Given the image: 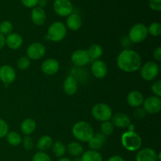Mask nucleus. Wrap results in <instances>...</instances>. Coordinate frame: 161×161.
Wrapping results in <instances>:
<instances>
[{
	"mask_svg": "<svg viewBox=\"0 0 161 161\" xmlns=\"http://www.w3.org/2000/svg\"><path fill=\"white\" fill-rule=\"evenodd\" d=\"M117 65L124 72H135L141 68L142 58L139 53L134 50H124L118 55Z\"/></svg>",
	"mask_w": 161,
	"mask_h": 161,
	"instance_id": "nucleus-1",
	"label": "nucleus"
},
{
	"mask_svg": "<svg viewBox=\"0 0 161 161\" xmlns=\"http://www.w3.org/2000/svg\"><path fill=\"white\" fill-rule=\"evenodd\" d=\"M72 135L80 142H89L94 135V130L90 124L85 121H79L72 127Z\"/></svg>",
	"mask_w": 161,
	"mask_h": 161,
	"instance_id": "nucleus-2",
	"label": "nucleus"
},
{
	"mask_svg": "<svg viewBox=\"0 0 161 161\" xmlns=\"http://www.w3.org/2000/svg\"><path fill=\"white\" fill-rule=\"evenodd\" d=\"M121 142L127 150L135 152L141 148L142 139L138 134L135 131H127L121 136Z\"/></svg>",
	"mask_w": 161,
	"mask_h": 161,
	"instance_id": "nucleus-3",
	"label": "nucleus"
},
{
	"mask_svg": "<svg viewBox=\"0 0 161 161\" xmlns=\"http://www.w3.org/2000/svg\"><path fill=\"white\" fill-rule=\"evenodd\" d=\"M67 34V28L61 21H56L51 24L47 31V38L53 42H60L63 40Z\"/></svg>",
	"mask_w": 161,
	"mask_h": 161,
	"instance_id": "nucleus-4",
	"label": "nucleus"
},
{
	"mask_svg": "<svg viewBox=\"0 0 161 161\" xmlns=\"http://www.w3.org/2000/svg\"><path fill=\"white\" fill-rule=\"evenodd\" d=\"M92 116L95 119L102 122L108 121L113 116L111 107L105 103L96 104L92 108Z\"/></svg>",
	"mask_w": 161,
	"mask_h": 161,
	"instance_id": "nucleus-5",
	"label": "nucleus"
},
{
	"mask_svg": "<svg viewBox=\"0 0 161 161\" xmlns=\"http://www.w3.org/2000/svg\"><path fill=\"white\" fill-rule=\"evenodd\" d=\"M148 28L145 25L138 23L134 25L129 31V39L134 43L142 42L148 36Z\"/></svg>",
	"mask_w": 161,
	"mask_h": 161,
	"instance_id": "nucleus-6",
	"label": "nucleus"
},
{
	"mask_svg": "<svg viewBox=\"0 0 161 161\" xmlns=\"http://www.w3.org/2000/svg\"><path fill=\"white\" fill-rule=\"evenodd\" d=\"M160 72V67L154 61L146 62L141 68V76L146 81L155 80Z\"/></svg>",
	"mask_w": 161,
	"mask_h": 161,
	"instance_id": "nucleus-7",
	"label": "nucleus"
},
{
	"mask_svg": "<svg viewBox=\"0 0 161 161\" xmlns=\"http://www.w3.org/2000/svg\"><path fill=\"white\" fill-rule=\"evenodd\" d=\"M53 9L60 17H67L72 14L73 6L70 0H55Z\"/></svg>",
	"mask_w": 161,
	"mask_h": 161,
	"instance_id": "nucleus-8",
	"label": "nucleus"
},
{
	"mask_svg": "<svg viewBox=\"0 0 161 161\" xmlns=\"http://www.w3.org/2000/svg\"><path fill=\"white\" fill-rule=\"evenodd\" d=\"M27 57L30 60H39L46 53V47L40 42H33L27 48Z\"/></svg>",
	"mask_w": 161,
	"mask_h": 161,
	"instance_id": "nucleus-9",
	"label": "nucleus"
},
{
	"mask_svg": "<svg viewBox=\"0 0 161 161\" xmlns=\"http://www.w3.org/2000/svg\"><path fill=\"white\" fill-rule=\"evenodd\" d=\"M143 108L149 114H156L161 110V100L157 96H150L143 102Z\"/></svg>",
	"mask_w": 161,
	"mask_h": 161,
	"instance_id": "nucleus-10",
	"label": "nucleus"
},
{
	"mask_svg": "<svg viewBox=\"0 0 161 161\" xmlns=\"http://www.w3.org/2000/svg\"><path fill=\"white\" fill-rule=\"evenodd\" d=\"M16 79V72L14 68L8 64L0 67V80L5 85L11 84Z\"/></svg>",
	"mask_w": 161,
	"mask_h": 161,
	"instance_id": "nucleus-11",
	"label": "nucleus"
},
{
	"mask_svg": "<svg viewBox=\"0 0 161 161\" xmlns=\"http://www.w3.org/2000/svg\"><path fill=\"white\" fill-rule=\"evenodd\" d=\"M71 61L77 67H83L91 61L87 51L85 50H76L72 53Z\"/></svg>",
	"mask_w": 161,
	"mask_h": 161,
	"instance_id": "nucleus-12",
	"label": "nucleus"
},
{
	"mask_svg": "<svg viewBox=\"0 0 161 161\" xmlns=\"http://www.w3.org/2000/svg\"><path fill=\"white\" fill-rule=\"evenodd\" d=\"M59 62L53 58H50L44 61L41 66L42 72L47 75H53L56 74L59 70Z\"/></svg>",
	"mask_w": 161,
	"mask_h": 161,
	"instance_id": "nucleus-13",
	"label": "nucleus"
},
{
	"mask_svg": "<svg viewBox=\"0 0 161 161\" xmlns=\"http://www.w3.org/2000/svg\"><path fill=\"white\" fill-rule=\"evenodd\" d=\"M91 72L93 75L97 79H102L106 76L108 72V68L103 61L96 60L93 62L91 66Z\"/></svg>",
	"mask_w": 161,
	"mask_h": 161,
	"instance_id": "nucleus-14",
	"label": "nucleus"
},
{
	"mask_svg": "<svg viewBox=\"0 0 161 161\" xmlns=\"http://www.w3.org/2000/svg\"><path fill=\"white\" fill-rule=\"evenodd\" d=\"M112 124L119 128H127L131 124V120L129 116L125 113H118L112 116Z\"/></svg>",
	"mask_w": 161,
	"mask_h": 161,
	"instance_id": "nucleus-15",
	"label": "nucleus"
},
{
	"mask_svg": "<svg viewBox=\"0 0 161 161\" xmlns=\"http://www.w3.org/2000/svg\"><path fill=\"white\" fill-rule=\"evenodd\" d=\"M31 18L35 25L37 26H41L45 23L46 19H47V14L42 8L36 6L31 10Z\"/></svg>",
	"mask_w": 161,
	"mask_h": 161,
	"instance_id": "nucleus-16",
	"label": "nucleus"
},
{
	"mask_svg": "<svg viewBox=\"0 0 161 161\" xmlns=\"http://www.w3.org/2000/svg\"><path fill=\"white\" fill-rule=\"evenodd\" d=\"M157 154L153 149L144 148L137 153L136 161H157Z\"/></svg>",
	"mask_w": 161,
	"mask_h": 161,
	"instance_id": "nucleus-17",
	"label": "nucleus"
},
{
	"mask_svg": "<svg viewBox=\"0 0 161 161\" xmlns=\"http://www.w3.org/2000/svg\"><path fill=\"white\" fill-rule=\"evenodd\" d=\"M127 102L130 106L133 108L141 106L144 102V97L140 91H130L127 97Z\"/></svg>",
	"mask_w": 161,
	"mask_h": 161,
	"instance_id": "nucleus-18",
	"label": "nucleus"
},
{
	"mask_svg": "<svg viewBox=\"0 0 161 161\" xmlns=\"http://www.w3.org/2000/svg\"><path fill=\"white\" fill-rule=\"evenodd\" d=\"M63 90L67 95H74L78 91V83L76 80L72 75H69L64 80Z\"/></svg>",
	"mask_w": 161,
	"mask_h": 161,
	"instance_id": "nucleus-19",
	"label": "nucleus"
},
{
	"mask_svg": "<svg viewBox=\"0 0 161 161\" xmlns=\"http://www.w3.org/2000/svg\"><path fill=\"white\" fill-rule=\"evenodd\" d=\"M23 43V39L17 33H10L6 38V44L11 50H17Z\"/></svg>",
	"mask_w": 161,
	"mask_h": 161,
	"instance_id": "nucleus-20",
	"label": "nucleus"
},
{
	"mask_svg": "<svg viewBox=\"0 0 161 161\" xmlns=\"http://www.w3.org/2000/svg\"><path fill=\"white\" fill-rule=\"evenodd\" d=\"M105 142V136L102 134H95L92 136V138L89 140L88 142V145L89 147L91 148L92 150L97 151L102 149L104 143Z\"/></svg>",
	"mask_w": 161,
	"mask_h": 161,
	"instance_id": "nucleus-21",
	"label": "nucleus"
},
{
	"mask_svg": "<svg viewBox=\"0 0 161 161\" xmlns=\"http://www.w3.org/2000/svg\"><path fill=\"white\" fill-rule=\"evenodd\" d=\"M66 25L72 31H77L82 26V19L77 14H71L68 16Z\"/></svg>",
	"mask_w": 161,
	"mask_h": 161,
	"instance_id": "nucleus-22",
	"label": "nucleus"
},
{
	"mask_svg": "<svg viewBox=\"0 0 161 161\" xmlns=\"http://www.w3.org/2000/svg\"><path fill=\"white\" fill-rule=\"evenodd\" d=\"M36 129V121L31 118L25 119L20 124V130L25 135H29L32 134Z\"/></svg>",
	"mask_w": 161,
	"mask_h": 161,
	"instance_id": "nucleus-23",
	"label": "nucleus"
},
{
	"mask_svg": "<svg viewBox=\"0 0 161 161\" xmlns=\"http://www.w3.org/2000/svg\"><path fill=\"white\" fill-rule=\"evenodd\" d=\"M52 145H53V139L48 135H44L38 140L37 143H36V147L39 151L43 152V151L50 149Z\"/></svg>",
	"mask_w": 161,
	"mask_h": 161,
	"instance_id": "nucleus-24",
	"label": "nucleus"
},
{
	"mask_svg": "<svg viewBox=\"0 0 161 161\" xmlns=\"http://www.w3.org/2000/svg\"><path fill=\"white\" fill-rule=\"evenodd\" d=\"M87 53L90 57V59L97 60L101 58L103 53V49L98 44H93L89 47L87 50Z\"/></svg>",
	"mask_w": 161,
	"mask_h": 161,
	"instance_id": "nucleus-25",
	"label": "nucleus"
},
{
	"mask_svg": "<svg viewBox=\"0 0 161 161\" xmlns=\"http://www.w3.org/2000/svg\"><path fill=\"white\" fill-rule=\"evenodd\" d=\"M68 152L72 157H79L83 153V148L81 144L76 142L69 143L67 147Z\"/></svg>",
	"mask_w": 161,
	"mask_h": 161,
	"instance_id": "nucleus-26",
	"label": "nucleus"
},
{
	"mask_svg": "<svg viewBox=\"0 0 161 161\" xmlns=\"http://www.w3.org/2000/svg\"><path fill=\"white\" fill-rule=\"evenodd\" d=\"M81 161H102V157L97 151L88 150L83 153Z\"/></svg>",
	"mask_w": 161,
	"mask_h": 161,
	"instance_id": "nucleus-27",
	"label": "nucleus"
},
{
	"mask_svg": "<svg viewBox=\"0 0 161 161\" xmlns=\"http://www.w3.org/2000/svg\"><path fill=\"white\" fill-rule=\"evenodd\" d=\"M52 152L55 157L61 158L66 153V146L61 142H55L52 145Z\"/></svg>",
	"mask_w": 161,
	"mask_h": 161,
	"instance_id": "nucleus-28",
	"label": "nucleus"
},
{
	"mask_svg": "<svg viewBox=\"0 0 161 161\" xmlns=\"http://www.w3.org/2000/svg\"><path fill=\"white\" fill-rule=\"evenodd\" d=\"M6 141L10 146H17L21 143L22 138L17 132L10 131L6 135Z\"/></svg>",
	"mask_w": 161,
	"mask_h": 161,
	"instance_id": "nucleus-29",
	"label": "nucleus"
},
{
	"mask_svg": "<svg viewBox=\"0 0 161 161\" xmlns=\"http://www.w3.org/2000/svg\"><path fill=\"white\" fill-rule=\"evenodd\" d=\"M13 27L12 23L9 20H3V22L0 23V33L3 36L5 35H9L10 33H12L13 31Z\"/></svg>",
	"mask_w": 161,
	"mask_h": 161,
	"instance_id": "nucleus-30",
	"label": "nucleus"
},
{
	"mask_svg": "<svg viewBox=\"0 0 161 161\" xmlns=\"http://www.w3.org/2000/svg\"><path fill=\"white\" fill-rule=\"evenodd\" d=\"M113 130H114V126L109 121H105L101 124V131L102 135L105 136L112 135L113 133Z\"/></svg>",
	"mask_w": 161,
	"mask_h": 161,
	"instance_id": "nucleus-31",
	"label": "nucleus"
},
{
	"mask_svg": "<svg viewBox=\"0 0 161 161\" xmlns=\"http://www.w3.org/2000/svg\"><path fill=\"white\" fill-rule=\"evenodd\" d=\"M148 33L154 37H158L161 34V25L158 22H153L148 28Z\"/></svg>",
	"mask_w": 161,
	"mask_h": 161,
	"instance_id": "nucleus-32",
	"label": "nucleus"
},
{
	"mask_svg": "<svg viewBox=\"0 0 161 161\" xmlns=\"http://www.w3.org/2000/svg\"><path fill=\"white\" fill-rule=\"evenodd\" d=\"M31 64V60L27 56H22L18 59L17 62V66L20 70H25Z\"/></svg>",
	"mask_w": 161,
	"mask_h": 161,
	"instance_id": "nucleus-33",
	"label": "nucleus"
},
{
	"mask_svg": "<svg viewBox=\"0 0 161 161\" xmlns=\"http://www.w3.org/2000/svg\"><path fill=\"white\" fill-rule=\"evenodd\" d=\"M32 161H52L50 159V156L44 152H39L36 153L34 155L32 158Z\"/></svg>",
	"mask_w": 161,
	"mask_h": 161,
	"instance_id": "nucleus-34",
	"label": "nucleus"
},
{
	"mask_svg": "<svg viewBox=\"0 0 161 161\" xmlns=\"http://www.w3.org/2000/svg\"><path fill=\"white\" fill-rule=\"evenodd\" d=\"M9 133V126L3 119H0V138H3Z\"/></svg>",
	"mask_w": 161,
	"mask_h": 161,
	"instance_id": "nucleus-35",
	"label": "nucleus"
},
{
	"mask_svg": "<svg viewBox=\"0 0 161 161\" xmlns=\"http://www.w3.org/2000/svg\"><path fill=\"white\" fill-rule=\"evenodd\" d=\"M24 147L26 150H31L34 148V141L32 138L29 136H25L23 139Z\"/></svg>",
	"mask_w": 161,
	"mask_h": 161,
	"instance_id": "nucleus-36",
	"label": "nucleus"
},
{
	"mask_svg": "<svg viewBox=\"0 0 161 161\" xmlns=\"http://www.w3.org/2000/svg\"><path fill=\"white\" fill-rule=\"evenodd\" d=\"M146 112L145 111V109L143 108H141V107H137L135 108V109L134 110L133 115L135 116V118L138 119H142L146 116Z\"/></svg>",
	"mask_w": 161,
	"mask_h": 161,
	"instance_id": "nucleus-37",
	"label": "nucleus"
},
{
	"mask_svg": "<svg viewBox=\"0 0 161 161\" xmlns=\"http://www.w3.org/2000/svg\"><path fill=\"white\" fill-rule=\"evenodd\" d=\"M152 91L153 94H155V96L160 97L161 96V81L160 80L156 81L152 85Z\"/></svg>",
	"mask_w": 161,
	"mask_h": 161,
	"instance_id": "nucleus-38",
	"label": "nucleus"
},
{
	"mask_svg": "<svg viewBox=\"0 0 161 161\" xmlns=\"http://www.w3.org/2000/svg\"><path fill=\"white\" fill-rule=\"evenodd\" d=\"M149 5L153 10H161V0H149Z\"/></svg>",
	"mask_w": 161,
	"mask_h": 161,
	"instance_id": "nucleus-39",
	"label": "nucleus"
},
{
	"mask_svg": "<svg viewBox=\"0 0 161 161\" xmlns=\"http://www.w3.org/2000/svg\"><path fill=\"white\" fill-rule=\"evenodd\" d=\"M22 5L27 8H34L38 5L39 0H20Z\"/></svg>",
	"mask_w": 161,
	"mask_h": 161,
	"instance_id": "nucleus-40",
	"label": "nucleus"
},
{
	"mask_svg": "<svg viewBox=\"0 0 161 161\" xmlns=\"http://www.w3.org/2000/svg\"><path fill=\"white\" fill-rule=\"evenodd\" d=\"M153 58L157 61H161V47H158L153 51Z\"/></svg>",
	"mask_w": 161,
	"mask_h": 161,
	"instance_id": "nucleus-41",
	"label": "nucleus"
},
{
	"mask_svg": "<svg viewBox=\"0 0 161 161\" xmlns=\"http://www.w3.org/2000/svg\"><path fill=\"white\" fill-rule=\"evenodd\" d=\"M108 161H125V160H124V159L122 157H120V156L115 155L110 157V158L108 160Z\"/></svg>",
	"mask_w": 161,
	"mask_h": 161,
	"instance_id": "nucleus-42",
	"label": "nucleus"
},
{
	"mask_svg": "<svg viewBox=\"0 0 161 161\" xmlns=\"http://www.w3.org/2000/svg\"><path fill=\"white\" fill-rule=\"evenodd\" d=\"M5 44H6V38L4 37L3 35L0 33V50H2L4 47Z\"/></svg>",
	"mask_w": 161,
	"mask_h": 161,
	"instance_id": "nucleus-43",
	"label": "nucleus"
},
{
	"mask_svg": "<svg viewBox=\"0 0 161 161\" xmlns=\"http://www.w3.org/2000/svg\"><path fill=\"white\" fill-rule=\"evenodd\" d=\"M38 5H39V7L43 8L45 6H47V0H39L38 2Z\"/></svg>",
	"mask_w": 161,
	"mask_h": 161,
	"instance_id": "nucleus-44",
	"label": "nucleus"
},
{
	"mask_svg": "<svg viewBox=\"0 0 161 161\" xmlns=\"http://www.w3.org/2000/svg\"><path fill=\"white\" fill-rule=\"evenodd\" d=\"M58 161H72V160L69 158H66V157H61V158Z\"/></svg>",
	"mask_w": 161,
	"mask_h": 161,
	"instance_id": "nucleus-45",
	"label": "nucleus"
}]
</instances>
